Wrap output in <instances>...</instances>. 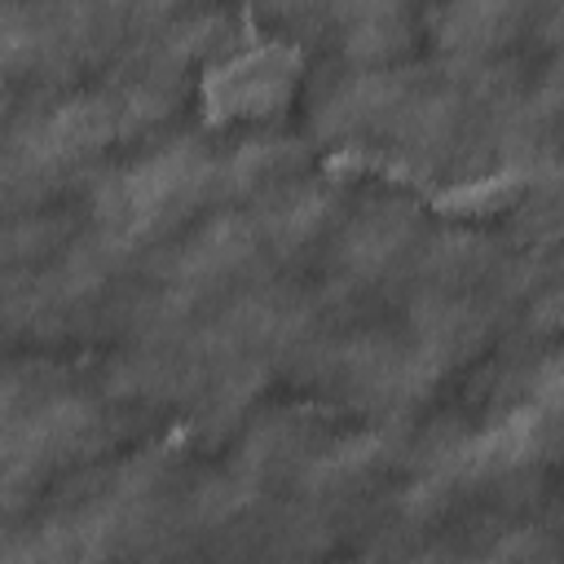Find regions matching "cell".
Listing matches in <instances>:
<instances>
[{"instance_id": "cell-1", "label": "cell", "mask_w": 564, "mask_h": 564, "mask_svg": "<svg viewBox=\"0 0 564 564\" xmlns=\"http://www.w3.org/2000/svg\"><path fill=\"white\" fill-rule=\"evenodd\" d=\"M419 564H463V560H441V555H432V560H419Z\"/></svg>"}]
</instances>
